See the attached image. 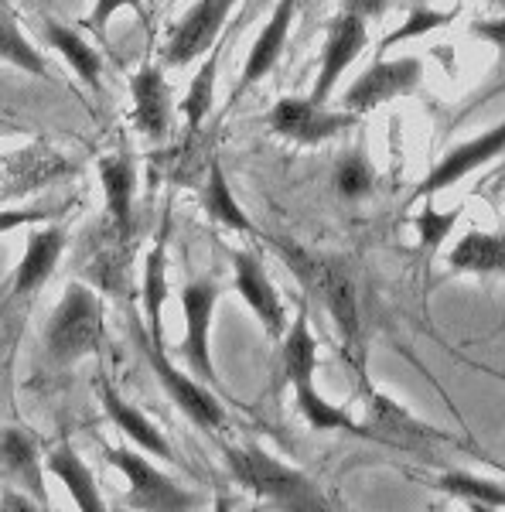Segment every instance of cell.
Wrapping results in <instances>:
<instances>
[{"label": "cell", "mask_w": 505, "mask_h": 512, "mask_svg": "<svg viewBox=\"0 0 505 512\" xmlns=\"http://www.w3.org/2000/svg\"><path fill=\"white\" fill-rule=\"evenodd\" d=\"M273 246L280 250V260H284L287 267L297 274V280H301V284L328 308V315H331V321H335L345 352L355 359V366H362L359 294H355V280H352L349 263H345L342 256H331V253L301 250V246L284 243V239H273Z\"/></svg>", "instance_id": "6da1fadb"}, {"label": "cell", "mask_w": 505, "mask_h": 512, "mask_svg": "<svg viewBox=\"0 0 505 512\" xmlns=\"http://www.w3.org/2000/svg\"><path fill=\"white\" fill-rule=\"evenodd\" d=\"M226 465H229V475H233L246 492L263 499L273 509H287V512L335 509L328 502V495L321 492L301 468L273 458V454L263 448H253V444H246V448H226Z\"/></svg>", "instance_id": "7a4b0ae2"}, {"label": "cell", "mask_w": 505, "mask_h": 512, "mask_svg": "<svg viewBox=\"0 0 505 512\" xmlns=\"http://www.w3.org/2000/svg\"><path fill=\"white\" fill-rule=\"evenodd\" d=\"M284 338V376L287 383L294 386V403H297V414H301L314 431H352L362 434V424H355L352 414L345 407H335L331 400H325L314 383V373H318V342H314L311 332V318L308 308L297 311V318L287 325V332L280 335ZM366 437V434H362Z\"/></svg>", "instance_id": "3957f363"}, {"label": "cell", "mask_w": 505, "mask_h": 512, "mask_svg": "<svg viewBox=\"0 0 505 512\" xmlns=\"http://www.w3.org/2000/svg\"><path fill=\"white\" fill-rule=\"evenodd\" d=\"M106 342V308L99 291L86 280H72L65 287L59 308L52 311L45 328V352L52 366L72 369L76 362L103 352Z\"/></svg>", "instance_id": "277c9868"}, {"label": "cell", "mask_w": 505, "mask_h": 512, "mask_svg": "<svg viewBox=\"0 0 505 512\" xmlns=\"http://www.w3.org/2000/svg\"><path fill=\"white\" fill-rule=\"evenodd\" d=\"M130 332H134V338H137V349H140V355H144L147 369H151V373L157 376V383L168 390L171 400L185 410V417L202 427V431H219V427L226 424V407L219 403V396H215L212 390H205L202 379H192V376L181 373V369L171 366L164 345H157L154 338L147 335V325L137 318V311H130Z\"/></svg>", "instance_id": "5b68a950"}, {"label": "cell", "mask_w": 505, "mask_h": 512, "mask_svg": "<svg viewBox=\"0 0 505 512\" xmlns=\"http://www.w3.org/2000/svg\"><path fill=\"white\" fill-rule=\"evenodd\" d=\"M130 250H134V236L120 233L110 219H103L96 229H89V233L82 236V246H79L82 280L93 284L96 291L130 301V297L137 294L134 274H130V263H134Z\"/></svg>", "instance_id": "8992f818"}, {"label": "cell", "mask_w": 505, "mask_h": 512, "mask_svg": "<svg viewBox=\"0 0 505 512\" xmlns=\"http://www.w3.org/2000/svg\"><path fill=\"white\" fill-rule=\"evenodd\" d=\"M362 434L386 444V448L410 451V454H434V448H441V444H458V437L437 431L434 424L413 417L403 403L372 390V386L366 393V424H362Z\"/></svg>", "instance_id": "52a82bcc"}, {"label": "cell", "mask_w": 505, "mask_h": 512, "mask_svg": "<svg viewBox=\"0 0 505 512\" xmlns=\"http://www.w3.org/2000/svg\"><path fill=\"white\" fill-rule=\"evenodd\" d=\"M106 461L130 482L127 489V506L140 512H188L198 509L202 499L195 492L181 489L171 475L157 472L144 454L130 448H106Z\"/></svg>", "instance_id": "ba28073f"}, {"label": "cell", "mask_w": 505, "mask_h": 512, "mask_svg": "<svg viewBox=\"0 0 505 512\" xmlns=\"http://www.w3.org/2000/svg\"><path fill=\"white\" fill-rule=\"evenodd\" d=\"M359 123V113L352 110H328V103H314L311 96H284L273 103L270 127L277 137L301 147H318L342 137Z\"/></svg>", "instance_id": "9c48e42d"}, {"label": "cell", "mask_w": 505, "mask_h": 512, "mask_svg": "<svg viewBox=\"0 0 505 512\" xmlns=\"http://www.w3.org/2000/svg\"><path fill=\"white\" fill-rule=\"evenodd\" d=\"M424 82V62L417 55H396V59H376L359 79L345 89L342 110L372 113L400 96H413Z\"/></svg>", "instance_id": "30bf717a"}, {"label": "cell", "mask_w": 505, "mask_h": 512, "mask_svg": "<svg viewBox=\"0 0 505 512\" xmlns=\"http://www.w3.org/2000/svg\"><path fill=\"white\" fill-rule=\"evenodd\" d=\"M502 154H505V120L482 130V134L461 140V144H454L451 151H447L444 158L427 171L424 181L413 188V202H424V198H434V195L447 192V188H454L468 175H475V171L488 168L492 161H499Z\"/></svg>", "instance_id": "8fae6325"}, {"label": "cell", "mask_w": 505, "mask_h": 512, "mask_svg": "<svg viewBox=\"0 0 505 512\" xmlns=\"http://www.w3.org/2000/svg\"><path fill=\"white\" fill-rule=\"evenodd\" d=\"M181 311H185V342H181V359L188 362L195 379L215 386V366H212V315L219 304V284L209 280H192L181 287Z\"/></svg>", "instance_id": "7c38bea8"}, {"label": "cell", "mask_w": 505, "mask_h": 512, "mask_svg": "<svg viewBox=\"0 0 505 512\" xmlns=\"http://www.w3.org/2000/svg\"><path fill=\"white\" fill-rule=\"evenodd\" d=\"M236 4L239 0H195V7H188L185 18L171 24L168 45H164V62L185 69L195 59H202L205 52H212L229 14L236 11Z\"/></svg>", "instance_id": "4fadbf2b"}, {"label": "cell", "mask_w": 505, "mask_h": 512, "mask_svg": "<svg viewBox=\"0 0 505 512\" xmlns=\"http://www.w3.org/2000/svg\"><path fill=\"white\" fill-rule=\"evenodd\" d=\"M369 45V21L362 14L342 11L335 21L328 24L325 48H321V69L314 79L311 99L314 103H328L335 86L342 82V76L349 72V65L359 59L362 48Z\"/></svg>", "instance_id": "5bb4252c"}, {"label": "cell", "mask_w": 505, "mask_h": 512, "mask_svg": "<svg viewBox=\"0 0 505 512\" xmlns=\"http://www.w3.org/2000/svg\"><path fill=\"white\" fill-rule=\"evenodd\" d=\"M72 171H76V164L65 161L59 151H52L45 144H31L14 154H0V202L41 192L52 181L72 175Z\"/></svg>", "instance_id": "9a60e30c"}, {"label": "cell", "mask_w": 505, "mask_h": 512, "mask_svg": "<svg viewBox=\"0 0 505 512\" xmlns=\"http://www.w3.org/2000/svg\"><path fill=\"white\" fill-rule=\"evenodd\" d=\"M233 284L239 297L246 301V308L253 311L256 321L263 325V332L270 338H280L287 332V308L280 301L277 287L263 267V256L253 250H233Z\"/></svg>", "instance_id": "2e32d148"}, {"label": "cell", "mask_w": 505, "mask_h": 512, "mask_svg": "<svg viewBox=\"0 0 505 512\" xmlns=\"http://www.w3.org/2000/svg\"><path fill=\"white\" fill-rule=\"evenodd\" d=\"M294 14H297V0H277L270 21L263 24V31L256 35L250 55H246V65H243V72H239V82H236L233 99H229V103H236L239 96H246L256 82H263L273 69H277L280 55H284V48H287V35H291Z\"/></svg>", "instance_id": "e0dca14e"}, {"label": "cell", "mask_w": 505, "mask_h": 512, "mask_svg": "<svg viewBox=\"0 0 505 512\" xmlns=\"http://www.w3.org/2000/svg\"><path fill=\"white\" fill-rule=\"evenodd\" d=\"M130 96H134V123L147 140L161 144L171 130V110H175V99H171V86L164 79V72L157 65H140L130 76Z\"/></svg>", "instance_id": "ac0fdd59"}, {"label": "cell", "mask_w": 505, "mask_h": 512, "mask_svg": "<svg viewBox=\"0 0 505 512\" xmlns=\"http://www.w3.org/2000/svg\"><path fill=\"white\" fill-rule=\"evenodd\" d=\"M65 246H69V233L59 226H45L35 229L28 236V250H24L18 270L11 274V294L14 297H28L41 291V287L52 280L55 267H59Z\"/></svg>", "instance_id": "d6986e66"}, {"label": "cell", "mask_w": 505, "mask_h": 512, "mask_svg": "<svg viewBox=\"0 0 505 512\" xmlns=\"http://www.w3.org/2000/svg\"><path fill=\"white\" fill-rule=\"evenodd\" d=\"M99 181L106 192V219L120 233L134 236V195H137V164L130 151L123 147L117 154H106L99 161Z\"/></svg>", "instance_id": "ffe728a7"}, {"label": "cell", "mask_w": 505, "mask_h": 512, "mask_svg": "<svg viewBox=\"0 0 505 512\" xmlns=\"http://www.w3.org/2000/svg\"><path fill=\"white\" fill-rule=\"evenodd\" d=\"M96 386H99V403H103L106 417H110L113 424H117L120 431L137 444V448L151 451L154 458H161V461H175V451H171L168 437L151 424V417H144L134 403L123 400V396L117 393V386H113L106 376H99Z\"/></svg>", "instance_id": "44dd1931"}, {"label": "cell", "mask_w": 505, "mask_h": 512, "mask_svg": "<svg viewBox=\"0 0 505 512\" xmlns=\"http://www.w3.org/2000/svg\"><path fill=\"white\" fill-rule=\"evenodd\" d=\"M215 158L212 147H205L202 130H188L181 144L161 147L151 158L154 181H171V185H195L205 178L209 161Z\"/></svg>", "instance_id": "7402d4cb"}, {"label": "cell", "mask_w": 505, "mask_h": 512, "mask_svg": "<svg viewBox=\"0 0 505 512\" xmlns=\"http://www.w3.org/2000/svg\"><path fill=\"white\" fill-rule=\"evenodd\" d=\"M447 267L454 274L475 277H505V233H485L471 229L447 250Z\"/></svg>", "instance_id": "603a6c76"}, {"label": "cell", "mask_w": 505, "mask_h": 512, "mask_svg": "<svg viewBox=\"0 0 505 512\" xmlns=\"http://www.w3.org/2000/svg\"><path fill=\"white\" fill-rule=\"evenodd\" d=\"M0 468L28 492V499H35L41 509H48V489H45V478H41L38 444L24 431L0 434Z\"/></svg>", "instance_id": "cb8c5ba5"}, {"label": "cell", "mask_w": 505, "mask_h": 512, "mask_svg": "<svg viewBox=\"0 0 505 512\" xmlns=\"http://www.w3.org/2000/svg\"><path fill=\"white\" fill-rule=\"evenodd\" d=\"M45 468L59 478L65 489H69V495L76 499V506L82 512H103L106 509L103 495H99V485H96V475L89 472V465L79 458V451L72 448V444H59V448L48 451Z\"/></svg>", "instance_id": "d4e9b609"}, {"label": "cell", "mask_w": 505, "mask_h": 512, "mask_svg": "<svg viewBox=\"0 0 505 512\" xmlns=\"http://www.w3.org/2000/svg\"><path fill=\"white\" fill-rule=\"evenodd\" d=\"M198 202H202L205 216H209L215 226H226V229H233V233H246V236L253 233V222L243 212V205L236 202V195H233V188H229L226 171H222L219 158L209 161V171H205V178H202Z\"/></svg>", "instance_id": "484cf974"}, {"label": "cell", "mask_w": 505, "mask_h": 512, "mask_svg": "<svg viewBox=\"0 0 505 512\" xmlns=\"http://www.w3.org/2000/svg\"><path fill=\"white\" fill-rule=\"evenodd\" d=\"M168 250L164 243H154L151 253L144 260V280H140V304H144V318H147V335L157 345H164V304H168Z\"/></svg>", "instance_id": "4316f807"}, {"label": "cell", "mask_w": 505, "mask_h": 512, "mask_svg": "<svg viewBox=\"0 0 505 512\" xmlns=\"http://www.w3.org/2000/svg\"><path fill=\"white\" fill-rule=\"evenodd\" d=\"M45 41L62 55L65 62H69V69L76 72V76L86 82L93 93L96 89H103V55L89 45L86 35L65 28V24H59V21H48L45 24Z\"/></svg>", "instance_id": "83f0119b"}, {"label": "cell", "mask_w": 505, "mask_h": 512, "mask_svg": "<svg viewBox=\"0 0 505 512\" xmlns=\"http://www.w3.org/2000/svg\"><path fill=\"white\" fill-rule=\"evenodd\" d=\"M434 489L444 492L447 499H458L468 509H505V485L492 482L485 475H471V472H444L441 478H434Z\"/></svg>", "instance_id": "f1b7e54d"}, {"label": "cell", "mask_w": 505, "mask_h": 512, "mask_svg": "<svg viewBox=\"0 0 505 512\" xmlns=\"http://www.w3.org/2000/svg\"><path fill=\"white\" fill-rule=\"evenodd\" d=\"M0 59L11 62L14 69H24L28 76H41V79L48 76L41 52L28 41V35L21 31L18 18H14V14L7 11L4 0H0Z\"/></svg>", "instance_id": "f546056e"}, {"label": "cell", "mask_w": 505, "mask_h": 512, "mask_svg": "<svg viewBox=\"0 0 505 512\" xmlns=\"http://www.w3.org/2000/svg\"><path fill=\"white\" fill-rule=\"evenodd\" d=\"M458 7L451 11H437V7H427V4H417L407 11V21L400 28H393L389 35L379 41V52H389V48L403 45V41H413V38H424V35H434V31L447 28L451 21H458Z\"/></svg>", "instance_id": "4dcf8cb0"}, {"label": "cell", "mask_w": 505, "mask_h": 512, "mask_svg": "<svg viewBox=\"0 0 505 512\" xmlns=\"http://www.w3.org/2000/svg\"><path fill=\"white\" fill-rule=\"evenodd\" d=\"M215 76H219V48L202 62V69L195 72L188 96L181 99V113L188 120V130H202V123L212 113V96H215Z\"/></svg>", "instance_id": "1f68e13d"}, {"label": "cell", "mask_w": 505, "mask_h": 512, "mask_svg": "<svg viewBox=\"0 0 505 512\" xmlns=\"http://www.w3.org/2000/svg\"><path fill=\"white\" fill-rule=\"evenodd\" d=\"M335 185L345 198H366L372 188H376V171H372V164L366 161V154L355 151L338 164Z\"/></svg>", "instance_id": "d6a6232c"}, {"label": "cell", "mask_w": 505, "mask_h": 512, "mask_svg": "<svg viewBox=\"0 0 505 512\" xmlns=\"http://www.w3.org/2000/svg\"><path fill=\"white\" fill-rule=\"evenodd\" d=\"M458 219H461V205L451 212H437L434 202L424 198V212L413 219V226H417V233H420V246H424V250H437V246L444 243V236H451Z\"/></svg>", "instance_id": "836d02e7"}, {"label": "cell", "mask_w": 505, "mask_h": 512, "mask_svg": "<svg viewBox=\"0 0 505 512\" xmlns=\"http://www.w3.org/2000/svg\"><path fill=\"white\" fill-rule=\"evenodd\" d=\"M471 35L495 48V79L505 76V14L502 18H482L471 24Z\"/></svg>", "instance_id": "e575fe53"}, {"label": "cell", "mask_w": 505, "mask_h": 512, "mask_svg": "<svg viewBox=\"0 0 505 512\" xmlns=\"http://www.w3.org/2000/svg\"><path fill=\"white\" fill-rule=\"evenodd\" d=\"M123 7L137 11V18H140V21H151V14H147L144 0H96L93 14L86 18V28H93L96 35H103V31L110 28V18H113L117 11H123Z\"/></svg>", "instance_id": "d590c367"}, {"label": "cell", "mask_w": 505, "mask_h": 512, "mask_svg": "<svg viewBox=\"0 0 505 512\" xmlns=\"http://www.w3.org/2000/svg\"><path fill=\"white\" fill-rule=\"evenodd\" d=\"M393 4V0H345L342 11H352V14H362L366 21L379 18V14H386V7Z\"/></svg>", "instance_id": "8d00e7d4"}, {"label": "cell", "mask_w": 505, "mask_h": 512, "mask_svg": "<svg viewBox=\"0 0 505 512\" xmlns=\"http://www.w3.org/2000/svg\"><path fill=\"white\" fill-rule=\"evenodd\" d=\"M505 93V76L502 79H495V86L492 89H485V93L482 96H478V99H471V106H468V110L465 113H471V110H478V106H485L488 103V99H495V96H502Z\"/></svg>", "instance_id": "74e56055"}, {"label": "cell", "mask_w": 505, "mask_h": 512, "mask_svg": "<svg viewBox=\"0 0 505 512\" xmlns=\"http://www.w3.org/2000/svg\"><path fill=\"white\" fill-rule=\"evenodd\" d=\"M0 509H41L38 506V502H24V495H18V492H14V495H7V502H0Z\"/></svg>", "instance_id": "f35d334b"}, {"label": "cell", "mask_w": 505, "mask_h": 512, "mask_svg": "<svg viewBox=\"0 0 505 512\" xmlns=\"http://www.w3.org/2000/svg\"><path fill=\"white\" fill-rule=\"evenodd\" d=\"M499 4H505V0H499Z\"/></svg>", "instance_id": "ab89813d"}]
</instances>
